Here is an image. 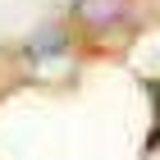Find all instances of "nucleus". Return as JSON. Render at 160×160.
Masks as SVG:
<instances>
[{
  "instance_id": "f257e3e1",
  "label": "nucleus",
  "mask_w": 160,
  "mask_h": 160,
  "mask_svg": "<svg viewBox=\"0 0 160 160\" xmlns=\"http://www.w3.org/2000/svg\"><path fill=\"white\" fill-rule=\"evenodd\" d=\"M128 5H133V0H73V14H78L82 28L105 32V28H114L123 14H128Z\"/></svg>"
}]
</instances>
